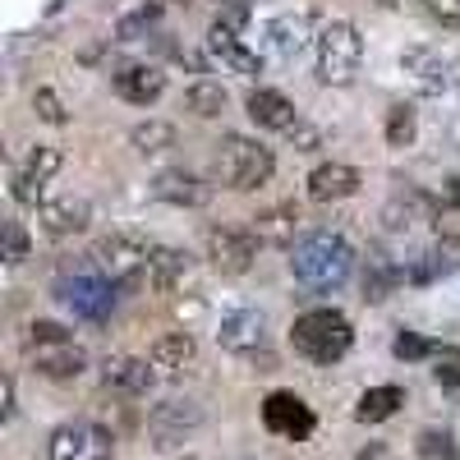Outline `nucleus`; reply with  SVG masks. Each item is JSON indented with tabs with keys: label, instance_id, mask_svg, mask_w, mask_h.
<instances>
[{
	"label": "nucleus",
	"instance_id": "38",
	"mask_svg": "<svg viewBox=\"0 0 460 460\" xmlns=\"http://www.w3.org/2000/svg\"><path fill=\"white\" fill-rule=\"evenodd\" d=\"M424 10H429L442 28H460V0H424Z\"/></svg>",
	"mask_w": 460,
	"mask_h": 460
},
{
	"label": "nucleus",
	"instance_id": "36",
	"mask_svg": "<svg viewBox=\"0 0 460 460\" xmlns=\"http://www.w3.org/2000/svg\"><path fill=\"white\" fill-rule=\"evenodd\" d=\"M23 258H28V235H23V226H19V221H10V226H5V262L19 267Z\"/></svg>",
	"mask_w": 460,
	"mask_h": 460
},
{
	"label": "nucleus",
	"instance_id": "11",
	"mask_svg": "<svg viewBox=\"0 0 460 460\" xmlns=\"http://www.w3.org/2000/svg\"><path fill=\"white\" fill-rule=\"evenodd\" d=\"M199 424H203V410L194 401H166V405H152V414H147V433L157 442V451H171Z\"/></svg>",
	"mask_w": 460,
	"mask_h": 460
},
{
	"label": "nucleus",
	"instance_id": "22",
	"mask_svg": "<svg viewBox=\"0 0 460 460\" xmlns=\"http://www.w3.org/2000/svg\"><path fill=\"white\" fill-rule=\"evenodd\" d=\"M152 368H157L162 377H171V373H180L189 359H194V336L189 332H166L157 345H152Z\"/></svg>",
	"mask_w": 460,
	"mask_h": 460
},
{
	"label": "nucleus",
	"instance_id": "9",
	"mask_svg": "<svg viewBox=\"0 0 460 460\" xmlns=\"http://www.w3.org/2000/svg\"><path fill=\"white\" fill-rule=\"evenodd\" d=\"M51 460H111V433L97 424H60L47 447Z\"/></svg>",
	"mask_w": 460,
	"mask_h": 460
},
{
	"label": "nucleus",
	"instance_id": "39",
	"mask_svg": "<svg viewBox=\"0 0 460 460\" xmlns=\"http://www.w3.org/2000/svg\"><path fill=\"white\" fill-rule=\"evenodd\" d=\"M51 341H69V332L60 323H32V345H51Z\"/></svg>",
	"mask_w": 460,
	"mask_h": 460
},
{
	"label": "nucleus",
	"instance_id": "4",
	"mask_svg": "<svg viewBox=\"0 0 460 460\" xmlns=\"http://www.w3.org/2000/svg\"><path fill=\"white\" fill-rule=\"evenodd\" d=\"M102 277L115 286V290H129V286H143L147 281V258H152V244L143 235H129V230H115V235H102L97 249H93Z\"/></svg>",
	"mask_w": 460,
	"mask_h": 460
},
{
	"label": "nucleus",
	"instance_id": "3",
	"mask_svg": "<svg viewBox=\"0 0 460 460\" xmlns=\"http://www.w3.org/2000/svg\"><path fill=\"white\" fill-rule=\"evenodd\" d=\"M212 166H217V180H221L226 189H240V194H249V189H262L267 180H272L277 157H272V147L258 143V138H249V134H226V138L217 143Z\"/></svg>",
	"mask_w": 460,
	"mask_h": 460
},
{
	"label": "nucleus",
	"instance_id": "8",
	"mask_svg": "<svg viewBox=\"0 0 460 460\" xmlns=\"http://www.w3.org/2000/svg\"><path fill=\"white\" fill-rule=\"evenodd\" d=\"M401 74L410 79V88L419 97H442L456 84V65L433 47H405L401 51Z\"/></svg>",
	"mask_w": 460,
	"mask_h": 460
},
{
	"label": "nucleus",
	"instance_id": "10",
	"mask_svg": "<svg viewBox=\"0 0 460 460\" xmlns=\"http://www.w3.org/2000/svg\"><path fill=\"white\" fill-rule=\"evenodd\" d=\"M262 424H267V433H277L286 442H304L314 433V410L295 392H272L262 401Z\"/></svg>",
	"mask_w": 460,
	"mask_h": 460
},
{
	"label": "nucleus",
	"instance_id": "34",
	"mask_svg": "<svg viewBox=\"0 0 460 460\" xmlns=\"http://www.w3.org/2000/svg\"><path fill=\"white\" fill-rule=\"evenodd\" d=\"M32 111H37V120H47V125H69V111H65V102L51 93V88H37L32 93Z\"/></svg>",
	"mask_w": 460,
	"mask_h": 460
},
{
	"label": "nucleus",
	"instance_id": "12",
	"mask_svg": "<svg viewBox=\"0 0 460 460\" xmlns=\"http://www.w3.org/2000/svg\"><path fill=\"white\" fill-rule=\"evenodd\" d=\"M208 56H212L221 69L240 74V79H258V74H262V56L249 51V47L240 42V32H230V28H221V23L208 28Z\"/></svg>",
	"mask_w": 460,
	"mask_h": 460
},
{
	"label": "nucleus",
	"instance_id": "31",
	"mask_svg": "<svg viewBox=\"0 0 460 460\" xmlns=\"http://www.w3.org/2000/svg\"><path fill=\"white\" fill-rule=\"evenodd\" d=\"M396 281H401V272H396V267L392 262H368V272H364V299L368 304H377V299H387L392 290H396Z\"/></svg>",
	"mask_w": 460,
	"mask_h": 460
},
{
	"label": "nucleus",
	"instance_id": "6",
	"mask_svg": "<svg viewBox=\"0 0 460 460\" xmlns=\"http://www.w3.org/2000/svg\"><path fill=\"white\" fill-rule=\"evenodd\" d=\"M56 299L65 309H74L88 323H106L111 309H115V286L97 272H74V277H60L56 281Z\"/></svg>",
	"mask_w": 460,
	"mask_h": 460
},
{
	"label": "nucleus",
	"instance_id": "2",
	"mask_svg": "<svg viewBox=\"0 0 460 460\" xmlns=\"http://www.w3.org/2000/svg\"><path fill=\"white\" fill-rule=\"evenodd\" d=\"M290 345H295V355H304L309 364L332 368L336 359L350 355L355 327H350V318H345L341 309H309V314H299L290 323Z\"/></svg>",
	"mask_w": 460,
	"mask_h": 460
},
{
	"label": "nucleus",
	"instance_id": "7",
	"mask_svg": "<svg viewBox=\"0 0 460 460\" xmlns=\"http://www.w3.org/2000/svg\"><path fill=\"white\" fill-rule=\"evenodd\" d=\"M258 244L262 240L253 235V230H244V226H212L208 230V258H212L217 272H226V277L249 272L253 258H258Z\"/></svg>",
	"mask_w": 460,
	"mask_h": 460
},
{
	"label": "nucleus",
	"instance_id": "19",
	"mask_svg": "<svg viewBox=\"0 0 460 460\" xmlns=\"http://www.w3.org/2000/svg\"><path fill=\"white\" fill-rule=\"evenodd\" d=\"M102 382L125 396H147L152 382H157V368H152V359H134V355H115L102 364Z\"/></svg>",
	"mask_w": 460,
	"mask_h": 460
},
{
	"label": "nucleus",
	"instance_id": "21",
	"mask_svg": "<svg viewBox=\"0 0 460 460\" xmlns=\"http://www.w3.org/2000/svg\"><path fill=\"white\" fill-rule=\"evenodd\" d=\"M88 221H93L88 199L65 194V199H47L42 203V226L51 230V235H79V230H88Z\"/></svg>",
	"mask_w": 460,
	"mask_h": 460
},
{
	"label": "nucleus",
	"instance_id": "29",
	"mask_svg": "<svg viewBox=\"0 0 460 460\" xmlns=\"http://www.w3.org/2000/svg\"><path fill=\"white\" fill-rule=\"evenodd\" d=\"M60 166H65V152H60V147H47V143H37V147L28 152V157H23V166H19V171H23L28 180H37V184H47Z\"/></svg>",
	"mask_w": 460,
	"mask_h": 460
},
{
	"label": "nucleus",
	"instance_id": "16",
	"mask_svg": "<svg viewBox=\"0 0 460 460\" xmlns=\"http://www.w3.org/2000/svg\"><path fill=\"white\" fill-rule=\"evenodd\" d=\"M152 199H162L171 208H203L212 199V184H203L194 171H162L152 175Z\"/></svg>",
	"mask_w": 460,
	"mask_h": 460
},
{
	"label": "nucleus",
	"instance_id": "41",
	"mask_svg": "<svg viewBox=\"0 0 460 460\" xmlns=\"http://www.w3.org/2000/svg\"><path fill=\"white\" fill-rule=\"evenodd\" d=\"M0 419H14V377L0 382Z\"/></svg>",
	"mask_w": 460,
	"mask_h": 460
},
{
	"label": "nucleus",
	"instance_id": "37",
	"mask_svg": "<svg viewBox=\"0 0 460 460\" xmlns=\"http://www.w3.org/2000/svg\"><path fill=\"white\" fill-rule=\"evenodd\" d=\"M433 359H438L433 377L442 382V387H460V355H456V350H438Z\"/></svg>",
	"mask_w": 460,
	"mask_h": 460
},
{
	"label": "nucleus",
	"instance_id": "42",
	"mask_svg": "<svg viewBox=\"0 0 460 460\" xmlns=\"http://www.w3.org/2000/svg\"><path fill=\"white\" fill-rule=\"evenodd\" d=\"M290 138L299 143V152H314V147H318V129H309V125H295Z\"/></svg>",
	"mask_w": 460,
	"mask_h": 460
},
{
	"label": "nucleus",
	"instance_id": "20",
	"mask_svg": "<svg viewBox=\"0 0 460 460\" xmlns=\"http://www.w3.org/2000/svg\"><path fill=\"white\" fill-rule=\"evenodd\" d=\"M32 368L42 377H79L88 368V350L74 341H51V345H32Z\"/></svg>",
	"mask_w": 460,
	"mask_h": 460
},
{
	"label": "nucleus",
	"instance_id": "25",
	"mask_svg": "<svg viewBox=\"0 0 460 460\" xmlns=\"http://www.w3.org/2000/svg\"><path fill=\"white\" fill-rule=\"evenodd\" d=\"M401 405H405L401 387H368L359 396V405H355V419H359V424H382V419H392Z\"/></svg>",
	"mask_w": 460,
	"mask_h": 460
},
{
	"label": "nucleus",
	"instance_id": "33",
	"mask_svg": "<svg viewBox=\"0 0 460 460\" xmlns=\"http://www.w3.org/2000/svg\"><path fill=\"white\" fill-rule=\"evenodd\" d=\"M157 19H162V5H138L134 14H125L120 23H115V37H120V42H134V37L147 32Z\"/></svg>",
	"mask_w": 460,
	"mask_h": 460
},
{
	"label": "nucleus",
	"instance_id": "5",
	"mask_svg": "<svg viewBox=\"0 0 460 460\" xmlns=\"http://www.w3.org/2000/svg\"><path fill=\"white\" fill-rule=\"evenodd\" d=\"M359 60H364V42H359V28L355 23H327L318 32V79L332 84V88H345V84H355V74H359Z\"/></svg>",
	"mask_w": 460,
	"mask_h": 460
},
{
	"label": "nucleus",
	"instance_id": "35",
	"mask_svg": "<svg viewBox=\"0 0 460 460\" xmlns=\"http://www.w3.org/2000/svg\"><path fill=\"white\" fill-rule=\"evenodd\" d=\"M392 355H396V359H405V364H414V359H429V355H438V350H433V345H429L424 336L401 332V336L392 341Z\"/></svg>",
	"mask_w": 460,
	"mask_h": 460
},
{
	"label": "nucleus",
	"instance_id": "40",
	"mask_svg": "<svg viewBox=\"0 0 460 460\" xmlns=\"http://www.w3.org/2000/svg\"><path fill=\"white\" fill-rule=\"evenodd\" d=\"M355 460H401V456H396V451H392L387 442H368V447H364V451H359Z\"/></svg>",
	"mask_w": 460,
	"mask_h": 460
},
{
	"label": "nucleus",
	"instance_id": "43",
	"mask_svg": "<svg viewBox=\"0 0 460 460\" xmlns=\"http://www.w3.org/2000/svg\"><path fill=\"white\" fill-rule=\"evenodd\" d=\"M442 203H447V208H460V175H456V180H447V189H442Z\"/></svg>",
	"mask_w": 460,
	"mask_h": 460
},
{
	"label": "nucleus",
	"instance_id": "15",
	"mask_svg": "<svg viewBox=\"0 0 460 460\" xmlns=\"http://www.w3.org/2000/svg\"><path fill=\"white\" fill-rule=\"evenodd\" d=\"M111 84H115V93H120L125 102H134V106H147V102H157V97L166 93V74H162L157 65L129 60V65H120V69L111 74Z\"/></svg>",
	"mask_w": 460,
	"mask_h": 460
},
{
	"label": "nucleus",
	"instance_id": "27",
	"mask_svg": "<svg viewBox=\"0 0 460 460\" xmlns=\"http://www.w3.org/2000/svg\"><path fill=\"white\" fill-rule=\"evenodd\" d=\"M129 143L143 152V157H152V152H166V147H175V125H171V120H143V125L129 129Z\"/></svg>",
	"mask_w": 460,
	"mask_h": 460
},
{
	"label": "nucleus",
	"instance_id": "32",
	"mask_svg": "<svg viewBox=\"0 0 460 460\" xmlns=\"http://www.w3.org/2000/svg\"><path fill=\"white\" fill-rule=\"evenodd\" d=\"M387 143L392 147H410L414 143V106H392L387 111Z\"/></svg>",
	"mask_w": 460,
	"mask_h": 460
},
{
	"label": "nucleus",
	"instance_id": "13",
	"mask_svg": "<svg viewBox=\"0 0 460 460\" xmlns=\"http://www.w3.org/2000/svg\"><path fill=\"white\" fill-rule=\"evenodd\" d=\"M262 332H267V323H262L258 309H249V304L221 314V323H217V341H221V350H230V355H253L262 345Z\"/></svg>",
	"mask_w": 460,
	"mask_h": 460
},
{
	"label": "nucleus",
	"instance_id": "18",
	"mask_svg": "<svg viewBox=\"0 0 460 460\" xmlns=\"http://www.w3.org/2000/svg\"><path fill=\"white\" fill-rule=\"evenodd\" d=\"M364 175L345 162H323L314 175H309V199L314 203H341V199H355L359 194Z\"/></svg>",
	"mask_w": 460,
	"mask_h": 460
},
{
	"label": "nucleus",
	"instance_id": "1",
	"mask_svg": "<svg viewBox=\"0 0 460 460\" xmlns=\"http://www.w3.org/2000/svg\"><path fill=\"white\" fill-rule=\"evenodd\" d=\"M350 267H355V249L345 244L341 235H332V230H314V235H304L290 249V272H295V281H304L309 290L345 286Z\"/></svg>",
	"mask_w": 460,
	"mask_h": 460
},
{
	"label": "nucleus",
	"instance_id": "30",
	"mask_svg": "<svg viewBox=\"0 0 460 460\" xmlns=\"http://www.w3.org/2000/svg\"><path fill=\"white\" fill-rule=\"evenodd\" d=\"M414 447H419V460H460V442L447 429H424Z\"/></svg>",
	"mask_w": 460,
	"mask_h": 460
},
{
	"label": "nucleus",
	"instance_id": "44",
	"mask_svg": "<svg viewBox=\"0 0 460 460\" xmlns=\"http://www.w3.org/2000/svg\"><path fill=\"white\" fill-rule=\"evenodd\" d=\"M377 5H396V0H377Z\"/></svg>",
	"mask_w": 460,
	"mask_h": 460
},
{
	"label": "nucleus",
	"instance_id": "23",
	"mask_svg": "<svg viewBox=\"0 0 460 460\" xmlns=\"http://www.w3.org/2000/svg\"><path fill=\"white\" fill-rule=\"evenodd\" d=\"M184 272H189V253H184V249H171V244H152V258H147V286L171 290V286H175Z\"/></svg>",
	"mask_w": 460,
	"mask_h": 460
},
{
	"label": "nucleus",
	"instance_id": "14",
	"mask_svg": "<svg viewBox=\"0 0 460 460\" xmlns=\"http://www.w3.org/2000/svg\"><path fill=\"white\" fill-rule=\"evenodd\" d=\"M309 42H318L309 10H290V14H277L272 23H267V47H272V56H281V60H299V51Z\"/></svg>",
	"mask_w": 460,
	"mask_h": 460
},
{
	"label": "nucleus",
	"instance_id": "26",
	"mask_svg": "<svg viewBox=\"0 0 460 460\" xmlns=\"http://www.w3.org/2000/svg\"><path fill=\"white\" fill-rule=\"evenodd\" d=\"M184 106L194 111L199 120H217V115L226 111V88H221V84H212V79H199V84H189Z\"/></svg>",
	"mask_w": 460,
	"mask_h": 460
},
{
	"label": "nucleus",
	"instance_id": "28",
	"mask_svg": "<svg viewBox=\"0 0 460 460\" xmlns=\"http://www.w3.org/2000/svg\"><path fill=\"white\" fill-rule=\"evenodd\" d=\"M447 277V272H460V235H442L438 244H433V253H429V262L419 267V281H429V277Z\"/></svg>",
	"mask_w": 460,
	"mask_h": 460
},
{
	"label": "nucleus",
	"instance_id": "24",
	"mask_svg": "<svg viewBox=\"0 0 460 460\" xmlns=\"http://www.w3.org/2000/svg\"><path fill=\"white\" fill-rule=\"evenodd\" d=\"M295 226H299V208L281 203V208H272V212H262V217H258L253 235H258L262 244H281V249H295Z\"/></svg>",
	"mask_w": 460,
	"mask_h": 460
},
{
	"label": "nucleus",
	"instance_id": "17",
	"mask_svg": "<svg viewBox=\"0 0 460 460\" xmlns=\"http://www.w3.org/2000/svg\"><path fill=\"white\" fill-rule=\"evenodd\" d=\"M244 106H249V120H253L258 129H281V134H290V129L299 125L295 102H290L286 93H277V88H253Z\"/></svg>",
	"mask_w": 460,
	"mask_h": 460
}]
</instances>
